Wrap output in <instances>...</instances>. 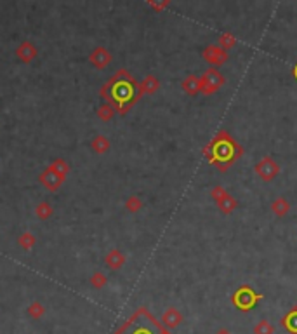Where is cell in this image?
I'll list each match as a JSON object with an SVG mask.
<instances>
[{"label":"cell","instance_id":"obj_1","mask_svg":"<svg viewBox=\"0 0 297 334\" xmlns=\"http://www.w3.org/2000/svg\"><path fill=\"white\" fill-rule=\"evenodd\" d=\"M202 153L207 159V162L217 167V171L226 172L244 155V146L230 132L223 129L210 139V143L203 148Z\"/></svg>","mask_w":297,"mask_h":334},{"label":"cell","instance_id":"obj_2","mask_svg":"<svg viewBox=\"0 0 297 334\" xmlns=\"http://www.w3.org/2000/svg\"><path fill=\"white\" fill-rule=\"evenodd\" d=\"M261 299H264V294L255 292L250 285H240L231 296V301L240 312H250Z\"/></svg>","mask_w":297,"mask_h":334},{"label":"cell","instance_id":"obj_3","mask_svg":"<svg viewBox=\"0 0 297 334\" xmlns=\"http://www.w3.org/2000/svg\"><path fill=\"white\" fill-rule=\"evenodd\" d=\"M226 84V78L216 68H209L202 73V77L198 78V86H200V93L205 94V96H210L216 91H219L221 87Z\"/></svg>","mask_w":297,"mask_h":334},{"label":"cell","instance_id":"obj_4","mask_svg":"<svg viewBox=\"0 0 297 334\" xmlns=\"http://www.w3.org/2000/svg\"><path fill=\"white\" fill-rule=\"evenodd\" d=\"M156 320L153 319L151 315H148V319H146V324H143V326L138 327V322H136V317H132L131 320H129L127 324H125L124 327H122L120 331H118V334H170L169 331H165L162 326L158 327V329L153 333L151 327L156 326Z\"/></svg>","mask_w":297,"mask_h":334},{"label":"cell","instance_id":"obj_5","mask_svg":"<svg viewBox=\"0 0 297 334\" xmlns=\"http://www.w3.org/2000/svg\"><path fill=\"white\" fill-rule=\"evenodd\" d=\"M280 164L276 162L275 159H271V157H262L261 160H259L257 164H255V167H254V171H255V174L259 176V178L262 179V181H273V179L276 178V176L280 174Z\"/></svg>","mask_w":297,"mask_h":334},{"label":"cell","instance_id":"obj_6","mask_svg":"<svg viewBox=\"0 0 297 334\" xmlns=\"http://www.w3.org/2000/svg\"><path fill=\"white\" fill-rule=\"evenodd\" d=\"M210 195H212L214 202L219 206L223 214H231L238 207V200L235 199L233 195H230V193L226 192V188H223V186H214Z\"/></svg>","mask_w":297,"mask_h":334},{"label":"cell","instance_id":"obj_7","mask_svg":"<svg viewBox=\"0 0 297 334\" xmlns=\"http://www.w3.org/2000/svg\"><path fill=\"white\" fill-rule=\"evenodd\" d=\"M202 56L207 63L212 64V68H216V66H221V64L226 63L230 54H228V51L221 49L217 44H210V46H207L205 49H203Z\"/></svg>","mask_w":297,"mask_h":334},{"label":"cell","instance_id":"obj_8","mask_svg":"<svg viewBox=\"0 0 297 334\" xmlns=\"http://www.w3.org/2000/svg\"><path fill=\"white\" fill-rule=\"evenodd\" d=\"M280 324H282V327H285V329L289 331V333L297 334V306L290 308L289 313L282 317Z\"/></svg>","mask_w":297,"mask_h":334},{"label":"cell","instance_id":"obj_9","mask_svg":"<svg viewBox=\"0 0 297 334\" xmlns=\"http://www.w3.org/2000/svg\"><path fill=\"white\" fill-rule=\"evenodd\" d=\"M162 320H163V326H167L169 329H174V327H177L181 322H183V315L179 313V310L169 308L165 313H163Z\"/></svg>","mask_w":297,"mask_h":334},{"label":"cell","instance_id":"obj_10","mask_svg":"<svg viewBox=\"0 0 297 334\" xmlns=\"http://www.w3.org/2000/svg\"><path fill=\"white\" fill-rule=\"evenodd\" d=\"M271 211L275 216L283 218L290 211V202L285 199V197H276V199L271 202Z\"/></svg>","mask_w":297,"mask_h":334},{"label":"cell","instance_id":"obj_11","mask_svg":"<svg viewBox=\"0 0 297 334\" xmlns=\"http://www.w3.org/2000/svg\"><path fill=\"white\" fill-rule=\"evenodd\" d=\"M183 89L186 91L188 94H191V96H195V94L200 93V86H198V77H195V75H190V77L184 78Z\"/></svg>","mask_w":297,"mask_h":334},{"label":"cell","instance_id":"obj_12","mask_svg":"<svg viewBox=\"0 0 297 334\" xmlns=\"http://www.w3.org/2000/svg\"><path fill=\"white\" fill-rule=\"evenodd\" d=\"M237 37L235 35H231V33H223V35L219 37V42H217V46L221 47V49H224V51H230V49H233L235 46H237Z\"/></svg>","mask_w":297,"mask_h":334},{"label":"cell","instance_id":"obj_13","mask_svg":"<svg viewBox=\"0 0 297 334\" xmlns=\"http://www.w3.org/2000/svg\"><path fill=\"white\" fill-rule=\"evenodd\" d=\"M254 334H275V326L269 320L262 319L254 326Z\"/></svg>","mask_w":297,"mask_h":334},{"label":"cell","instance_id":"obj_14","mask_svg":"<svg viewBox=\"0 0 297 334\" xmlns=\"http://www.w3.org/2000/svg\"><path fill=\"white\" fill-rule=\"evenodd\" d=\"M216 334H231V331H230V329H226V327H221V329L217 331Z\"/></svg>","mask_w":297,"mask_h":334},{"label":"cell","instance_id":"obj_15","mask_svg":"<svg viewBox=\"0 0 297 334\" xmlns=\"http://www.w3.org/2000/svg\"><path fill=\"white\" fill-rule=\"evenodd\" d=\"M292 73H294V77H296V80H297V64H296V66H294Z\"/></svg>","mask_w":297,"mask_h":334}]
</instances>
